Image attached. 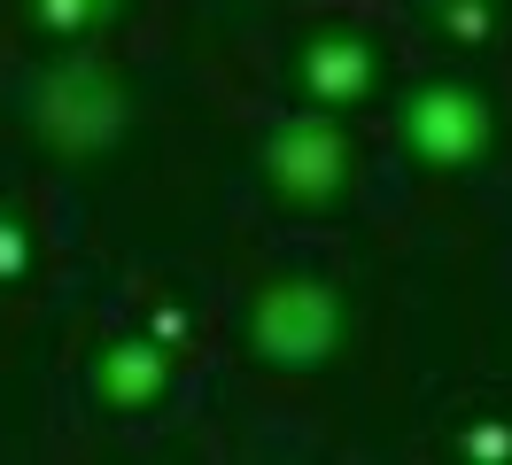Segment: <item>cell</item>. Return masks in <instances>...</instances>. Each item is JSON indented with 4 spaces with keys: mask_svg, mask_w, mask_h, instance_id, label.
Returning a JSON list of instances; mask_svg holds the SVG:
<instances>
[{
    "mask_svg": "<svg viewBox=\"0 0 512 465\" xmlns=\"http://www.w3.org/2000/svg\"><path fill=\"white\" fill-rule=\"evenodd\" d=\"M24 117H32V132L55 155H101V148L125 140L132 93H125V78H117L101 55H63V62H47V70L32 78Z\"/></svg>",
    "mask_w": 512,
    "mask_h": 465,
    "instance_id": "6da1fadb",
    "label": "cell"
},
{
    "mask_svg": "<svg viewBox=\"0 0 512 465\" xmlns=\"http://www.w3.org/2000/svg\"><path fill=\"white\" fill-rule=\"evenodd\" d=\"M163 388H171V341L156 334H125L94 357V396L109 411H148L163 403Z\"/></svg>",
    "mask_w": 512,
    "mask_h": 465,
    "instance_id": "8992f818",
    "label": "cell"
},
{
    "mask_svg": "<svg viewBox=\"0 0 512 465\" xmlns=\"http://www.w3.org/2000/svg\"><path fill=\"white\" fill-rule=\"evenodd\" d=\"M396 140H404L427 171H466V163L489 155L497 117H489V101H481L466 78H427V86L404 93V109H396Z\"/></svg>",
    "mask_w": 512,
    "mask_h": 465,
    "instance_id": "3957f363",
    "label": "cell"
},
{
    "mask_svg": "<svg viewBox=\"0 0 512 465\" xmlns=\"http://www.w3.org/2000/svg\"><path fill=\"white\" fill-rule=\"evenodd\" d=\"M489 24H497V0H443V31L458 47H481Z\"/></svg>",
    "mask_w": 512,
    "mask_h": 465,
    "instance_id": "ba28073f",
    "label": "cell"
},
{
    "mask_svg": "<svg viewBox=\"0 0 512 465\" xmlns=\"http://www.w3.org/2000/svg\"><path fill=\"white\" fill-rule=\"evenodd\" d=\"M148 334H156V341H171V349H179V341H187V310H179V303H163L156 318H148Z\"/></svg>",
    "mask_w": 512,
    "mask_h": 465,
    "instance_id": "8fae6325",
    "label": "cell"
},
{
    "mask_svg": "<svg viewBox=\"0 0 512 465\" xmlns=\"http://www.w3.org/2000/svg\"><path fill=\"white\" fill-rule=\"evenodd\" d=\"M125 0H32V16H39V31H55V39H78V31H94V24H109Z\"/></svg>",
    "mask_w": 512,
    "mask_h": 465,
    "instance_id": "52a82bcc",
    "label": "cell"
},
{
    "mask_svg": "<svg viewBox=\"0 0 512 465\" xmlns=\"http://www.w3.org/2000/svg\"><path fill=\"white\" fill-rule=\"evenodd\" d=\"M24 264H32V233L16 217H0V279H24Z\"/></svg>",
    "mask_w": 512,
    "mask_h": 465,
    "instance_id": "30bf717a",
    "label": "cell"
},
{
    "mask_svg": "<svg viewBox=\"0 0 512 465\" xmlns=\"http://www.w3.org/2000/svg\"><path fill=\"white\" fill-rule=\"evenodd\" d=\"M458 450H466L474 465H505V458H512V427H505V419H481V427H466V442H458Z\"/></svg>",
    "mask_w": 512,
    "mask_h": 465,
    "instance_id": "9c48e42d",
    "label": "cell"
},
{
    "mask_svg": "<svg viewBox=\"0 0 512 465\" xmlns=\"http://www.w3.org/2000/svg\"><path fill=\"white\" fill-rule=\"evenodd\" d=\"M295 78H303V93L319 101V109H357L365 93L381 86V55H373V39L365 31H342V24H326L303 39V55H295Z\"/></svg>",
    "mask_w": 512,
    "mask_h": 465,
    "instance_id": "5b68a950",
    "label": "cell"
},
{
    "mask_svg": "<svg viewBox=\"0 0 512 465\" xmlns=\"http://www.w3.org/2000/svg\"><path fill=\"white\" fill-rule=\"evenodd\" d=\"M264 186L295 202V210H326L342 186H350V140H342V117L334 109H303V117H280L264 132Z\"/></svg>",
    "mask_w": 512,
    "mask_h": 465,
    "instance_id": "277c9868",
    "label": "cell"
},
{
    "mask_svg": "<svg viewBox=\"0 0 512 465\" xmlns=\"http://www.w3.org/2000/svg\"><path fill=\"white\" fill-rule=\"evenodd\" d=\"M342 287L319 272H288V279H264L249 303V349L280 372H319L334 349H342Z\"/></svg>",
    "mask_w": 512,
    "mask_h": 465,
    "instance_id": "7a4b0ae2",
    "label": "cell"
}]
</instances>
